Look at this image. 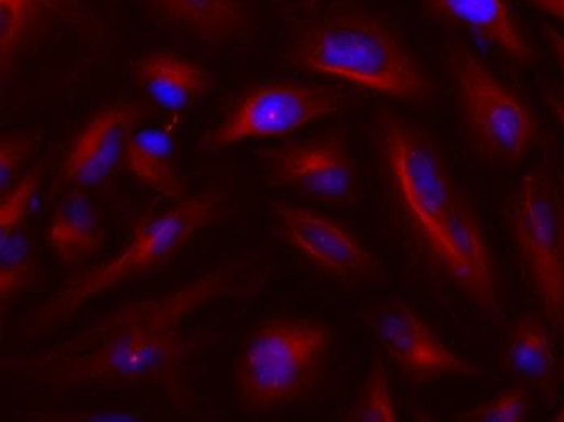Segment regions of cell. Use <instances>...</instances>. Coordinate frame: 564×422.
<instances>
[{
	"label": "cell",
	"instance_id": "6da1fadb",
	"mask_svg": "<svg viewBox=\"0 0 564 422\" xmlns=\"http://www.w3.org/2000/svg\"><path fill=\"white\" fill-rule=\"evenodd\" d=\"M373 150L381 210L412 266L495 324L505 322L494 250L435 139L417 123L383 112Z\"/></svg>",
	"mask_w": 564,
	"mask_h": 422
},
{
	"label": "cell",
	"instance_id": "7a4b0ae2",
	"mask_svg": "<svg viewBox=\"0 0 564 422\" xmlns=\"http://www.w3.org/2000/svg\"><path fill=\"white\" fill-rule=\"evenodd\" d=\"M239 273V262L225 263L163 296L123 305L67 342L13 359L10 366L31 382L58 389L153 382L187 351L182 322L203 305L234 294Z\"/></svg>",
	"mask_w": 564,
	"mask_h": 422
},
{
	"label": "cell",
	"instance_id": "3957f363",
	"mask_svg": "<svg viewBox=\"0 0 564 422\" xmlns=\"http://www.w3.org/2000/svg\"><path fill=\"white\" fill-rule=\"evenodd\" d=\"M282 61L394 101L429 102L435 96L414 51L383 20L360 9H329L302 20Z\"/></svg>",
	"mask_w": 564,
	"mask_h": 422
},
{
	"label": "cell",
	"instance_id": "277c9868",
	"mask_svg": "<svg viewBox=\"0 0 564 422\" xmlns=\"http://www.w3.org/2000/svg\"><path fill=\"white\" fill-rule=\"evenodd\" d=\"M229 208L227 191L212 188L160 215L140 219L133 226L132 239L116 257L78 274L34 311L29 322L31 331H56L86 302L164 266L198 231L219 221Z\"/></svg>",
	"mask_w": 564,
	"mask_h": 422
},
{
	"label": "cell",
	"instance_id": "5b68a950",
	"mask_svg": "<svg viewBox=\"0 0 564 422\" xmlns=\"http://www.w3.org/2000/svg\"><path fill=\"white\" fill-rule=\"evenodd\" d=\"M333 343L332 327L315 318L263 322L234 367V386L243 410H282L307 398L325 377Z\"/></svg>",
	"mask_w": 564,
	"mask_h": 422
},
{
	"label": "cell",
	"instance_id": "8992f818",
	"mask_svg": "<svg viewBox=\"0 0 564 422\" xmlns=\"http://www.w3.org/2000/svg\"><path fill=\"white\" fill-rule=\"evenodd\" d=\"M509 235L525 284L550 327L564 333V174L550 166L529 171L509 195Z\"/></svg>",
	"mask_w": 564,
	"mask_h": 422
},
{
	"label": "cell",
	"instance_id": "52a82bcc",
	"mask_svg": "<svg viewBox=\"0 0 564 422\" xmlns=\"http://www.w3.org/2000/svg\"><path fill=\"white\" fill-rule=\"evenodd\" d=\"M448 68L464 119L490 160L518 163L539 139L534 112L466 44L454 43Z\"/></svg>",
	"mask_w": 564,
	"mask_h": 422
},
{
	"label": "cell",
	"instance_id": "ba28073f",
	"mask_svg": "<svg viewBox=\"0 0 564 422\" xmlns=\"http://www.w3.org/2000/svg\"><path fill=\"white\" fill-rule=\"evenodd\" d=\"M346 93L325 85L274 84L247 93L226 121L203 139V150H221L247 139L282 137L347 108Z\"/></svg>",
	"mask_w": 564,
	"mask_h": 422
},
{
	"label": "cell",
	"instance_id": "9c48e42d",
	"mask_svg": "<svg viewBox=\"0 0 564 422\" xmlns=\"http://www.w3.org/2000/svg\"><path fill=\"white\" fill-rule=\"evenodd\" d=\"M267 180L316 204L352 207L359 195V170L340 133L260 151Z\"/></svg>",
	"mask_w": 564,
	"mask_h": 422
},
{
	"label": "cell",
	"instance_id": "30bf717a",
	"mask_svg": "<svg viewBox=\"0 0 564 422\" xmlns=\"http://www.w3.org/2000/svg\"><path fill=\"white\" fill-rule=\"evenodd\" d=\"M271 213L282 241L319 272L350 284L387 277L383 262L335 219L285 202H273Z\"/></svg>",
	"mask_w": 564,
	"mask_h": 422
},
{
	"label": "cell",
	"instance_id": "8fae6325",
	"mask_svg": "<svg viewBox=\"0 0 564 422\" xmlns=\"http://www.w3.org/2000/svg\"><path fill=\"white\" fill-rule=\"evenodd\" d=\"M370 327L388 361L411 382L429 383L446 377L479 379L484 374L476 363L448 348L411 305L384 304L371 314Z\"/></svg>",
	"mask_w": 564,
	"mask_h": 422
},
{
	"label": "cell",
	"instance_id": "7c38bea8",
	"mask_svg": "<svg viewBox=\"0 0 564 422\" xmlns=\"http://www.w3.org/2000/svg\"><path fill=\"white\" fill-rule=\"evenodd\" d=\"M141 109L117 99L91 119L72 143L62 176L75 187H98L126 163L127 143L135 132Z\"/></svg>",
	"mask_w": 564,
	"mask_h": 422
},
{
	"label": "cell",
	"instance_id": "4fadbf2b",
	"mask_svg": "<svg viewBox=\"0 0 564 422\" xmlns=\"http://www.w3.org/2000/svg\"><path fill=\"white\" fill-rule=\"evenodd\" d=\"M41 181V164L0 197V302L19 296L34 281L26 216Z\"/></svg>",
	"mask_w": 564,
	"mask_h": 422
},
{
	"label": "cell",
	"instance_id": "5bb4252c",
	"mask_svg": "<svg viewBox=\"0 0 564 422\" xmlns=\"http://www.w3.org/2000/svg\"><path fill=\"white\" fill-rule=\"evenodd\" d=\"M426 15L452 23L494 44L522 65L536 61V51L519 30L507 0H421Z\"/></svg>",
	"mask_w": 564,
	"mask_h": 422
},
{
	"label": "cell",
	"instance_id": "9a60e30c",
	"mask_svg": "<svg viewBox=\"0 0 564 422\" xmlns=\"http://www.w3.org/2000/svg\"><path fill=\"white\" fill-rule=\"evenodd\" d=\"M137 87L167 115H184L212 88V78L195 62L174 54H150L130 62Z\"/></svg>",
	"mask_w": 564,
	"mask_h": 422
},
{
	"label": "cell",
	"instance_id": "2e32d148",
	"mask_svg": "<svg viewBox=\"0 0 564 422\" xmlns=\"http://www.w3.org/2000/svg\"><path fill=\"white\" fill-rule=\"evenodd\" d=\"M78 0H0V64L7 68L77 17Z\"/></svg>",
	"mask_w": 564,
	"mask_h": 422
},
{
	"label": "cell",
	"instance_id": "e0dca14e",
	"mask_svg": "<svg viewBox=\"0 0 564 422\" xmlns=\"http://www.w3.org/2000/svg\"><path fill=\"white\" fill-rule=\"evenodd\" d=\"M46 239L62 266L70 270L80 269L101 252L105 221L82 187L72 188L58 201Z\"/></svg>",
	"mask_w": 564,
	"mask_h": 422
},
{
	"label": "cell",
	"instance_id": "ac0fdd59",
	"mask_svg": "<svg viewBox=\"0 0 564 422\" xmlns=\"http://www.w3.org/2000/svg\"><path fill=\"white\" fill-rule=\"evenodd\" d=\"M126 166L144 187L161 197L170 198L175 204L191 197L178 173L174 142L164 130H135L127 143Z\"/></svg>",
	"mask_w": 564,
	"mask_h": 422
},
{
	"label": "cell",
	"instance_id": "d6986e66",
	"mask_svg": "<svg viewBox=\"0 0 564 422\" xmlns=\"http://www.w3.org/2000/svg\"><path fill=\"white\" fill-rule=\"evenodd\" d=\"M172 25L212 43L234 40L249 25L243 0H148Z\"/></svg>",
	"mask_w": 564,
	"mask_h": 422
},
{
	"label": "cell",
	"instance_id": "ffe728a7",
	"mask_svg": "<svg viewBox=\"0 0 564 422\" xmlns=\"http://www.w3.org/2000/svg\"><path fill=\"white\" fill-rule=\"evenodd\" d=\"M505 366L519 379L532 383L540 392H555L556 359L555 343L545 322L535 315H522L511 333L505 351Z\"/></svg>",
	"mask_w": 564,
	"mask_h": 422
},
{
	"label": "cell",
	"instance_id": "44dd1931",
	"mask_svg": "<svg viewBox=\"0 0 564 422\" xmlns=\"http://www.w3.org/2000/svg\"><path fill=\"white\" fill-rule=\"evenodd\" d=\"M352 422H395L393 393H391L390 374L380 358L373 359L366 380L360 387L359 397L346 418Z\"/></svg>",
	"mask_w": 564,
	"mask_h": 422
},
{
	"label": "cell",
	"instance_id": "7402d4cb",
	"mask_svg": "<svg viewBox=\"0 0 564 422\" xmlns=\"http://www.w3.org/2000/svg\"><path fill=\"white\" fill-rule=\"evenodd\" d=\"M529 389L516 386L507 392L497 394L479 407L470 408L466 413L457 414L454 420L460 422H524L529 416Z\"/></svg>",
	"mask_w": 564,
	"mask_h": 422
},
{
	"label": "cell",
	"instance_id": "603a6c76",
	"mask_svg": "<svg viewBox=\"0 0 564 422\" xmlns=\"http://www.w3.org/2000/svg\"><path fill=\"white\" fill-rule=\"evenodd\" d=\"M33 145L25 137H3L0 143V191L9 192L19 180L23 163L29 160Z\"/></svg>",
	"mask_w": 564,
	"mask_h": 422
},
{
	"label": "cell",
	"instance_id": "cb8c5ba5",
	"mask_svg": "<svg viewBox=\"0 0 564 422\" xmlns=\"http://www.w3.org/2000/svg\"><path fill=\"white\" fill-rule=\"evenodd\" d=\"M33 421L41 422H109V421H140L143 420L137 411H85V413L70 414H34Z\"/></svg>",
	"mask_w": 564,
	"mask_h": 422
},
{
	"label": "cell",
	"instance_id": "d4e9b609",
	"mask_svg": "<svg viewBox=\"0 0 564 422\" xmlns=\"http://www.w3.org/2000/svg\"><path fill=\"white\" fill-rule=\"evenodd\" d=\"M543 36H545L553 56L558 61L560 67L564 71V34L560 33L555 26L545 23V25H543Z\"/></svg>",
	"mask_w": 564,
	"mask_h": 422
},
{
	"label": "cell",
	"instance_id": "484cf974",
	"mask_svg": "<svg viewBox=\"0 0 564 422\" xmlns=\"http://www.w3.org/2000/svg\"><path fill=\"white\" fill-rule=\"evenodd\" d=\"M545 102L564 136V93L555 90V88H549L545 91Z\"/></svg>",
	"mask_w": 564,
	"mask_h": 422
},
{
	"label": "cell",
	"instance_id": "4316f807",
	"mask_svg": "<svg viewBox=\"0 0 564 422\" xmlns=\"http://www.w3.org/2000/svg\"><path fill=\"white\" fill-rule=\"evenodd\" d=\"M522 2L564 23V0H522Z\"/></svg>",
	"mask_w": 564,
	"mask_h": 422
},
{
	"label": "cell",
	"instance_id": "83f0119b",
	"mask_svg": "<svg viewBox=\"0 0 564 422\" xmlns=\"http://www.w3.org/2000/svg\"><path fill=\"white\" fill-rule=\"evenodd\" d=\"M553 422H564V407L562 408V410L558 411V413H556V416H553Z\"/></svg>",
	"mask_w": 564,
	"mask_h": 422
},
{
	"label": "cell",
	"instance_id": "f1b7e54d",
	"mask_svg": "<svg viewBox=\"0 0 564 422\" xmlns=\"http://www.w3.org/2000/svg\"><path fill=\"white\" fill-rule=\"evenodd\" d=\"M563 376H564V364H563Z\"/></svg>",
	"mask_w": 564,
	"mask_h": 422
}]
</instances>
